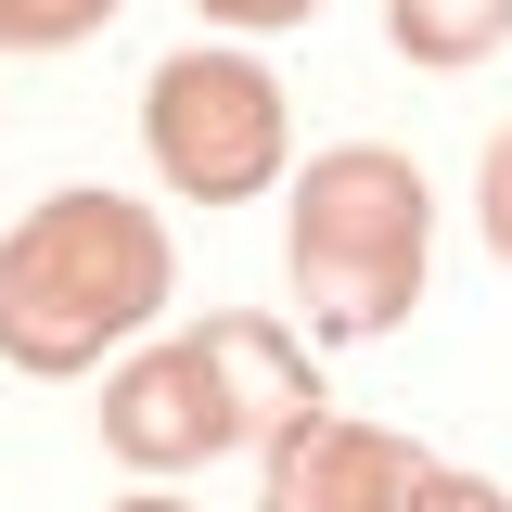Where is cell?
I'll use <instances>...</instances> for the list:
<instances>
[{"label":"cell","instance_id":"1","mask_svg":"<svg viewBox=\"0 0 512 512\" xmlns=\"http://www.w3.org/2000/svg\"><path fill=\"white\" fill-rule=\"evenodd\" d=\"M180 256H167V218L128 205V192H52L0 231V359L13 372H90L103 346H128L141 320L167 308Z\"/></svg>","mask_w":512,"mask_h":512},{"label":"cell","instance_id":"2","mask_svg":"<svg viewBox=\"0 0 512 512\" xmlns=\"http://www.w3.org/2000/svg\"><path fill=\"white\" fill-rule=\"evenodd\" d=\"M282 269H295V308L320 346H372L423 308V269H436V192L397 141H333L295 180L282 218Z\"/></svg>","mask_w":512,"mask_h":512},{"label":"cell","instance_id":"3","mask_svg":"<svg viewBox=\"0 0 512 512\" xmlns=\"http://www.w3.org/2000/svg\"><path fill=\"white\" fill-rule=\"evenodd\" d=\"M333 410L308 372V346L282 320H205V333H167L141 346L116 384H103V448L128 474H192L218 448H269L282 423Z\"/></svg>","mask_w":512,"mask_h":512},{"label":"cell","instance_id":"4","mask_svg":"<svg viewBox=\"0 0 512 512\" xmlns=\"http://www.w3.org/2000/svg\"><path fill=\"white\" fill-rule=\"evenodd\" d=\"M141 141H154L167 192H192V205H256V192L282 180L295 116H282V77H269L256 52H205V39H192V52L154 64Z\"/></svg>","mask_w":512,"mask_h":512},{"label":"cell","instance_id":"5","mask_svg":"<svg viewBox=\"0 0 512 512\" xmlns=\"http://www.w3.org/2000/svg\"><path fill=\"white\" fill-rule=\"evenodd\" d=\"M423 474H436V461H423L410 436H384V423H359V410H308V423L269 436L256 512H410Z\"/></svg>","mask_w":512,"mask_h":512},{"label":"cell","instance_id":"6","mask_svg":"<svg viewBox=\"0 0 512 512\" xmlns=\"http://www.w3.org/2000/svg\"><path fill=\"white\" fill-rule=\"evenodd\" d=\"M384 39H397V64L448 77V64H487L512 39V0H384Z\"/></svg>","mask_w":512,"mask_h":512},{"label":"cell","instance_id":"7","mask_svg":"<svg viewBox=\"0 0 512 512\" xmlns=\"http://www.w3.org/2000/svg\"><path fill=\"white\" fill-rule=\"evenodd\" d=\"M90 26H116V0H0V52H64Z\"/></svg>","mask_w":512,"mask_h":512},{"label":"cell","instance_id":"8","mask_svg":"<svg viewBox=\"0 0 512 512\" xmlns=\"http://www.w3.org/2000/svg\"><path fill=\"white\" fill-rule=\"evenodd\" d=\"M474 218H487V256L512 269V128L487 141V167H474Z\"/></svg>","mask_w":512,"mask_h":512},{"label":"cell","instance_id":"9","mask_svg":"<svg viewBox=\"0 0 512 512\" xmlns=\"http://www.w3.org/2000/svg\"><path fill=\"white\" fill-rule=\"evenodd\" d=\"M410 512H512V500L487 487V474H448V461H436V474L410 487Z\"/></svg>","mask_w":512,"mask_h":512},{"label":"cell","instance_id":"10","mask_svg":"<svg viewBox=\"0 0 512 512\" xmlns=\"http://www.w3.org/2000/svg\"><path fill=\"white\" fill-rule=\"evenodd\" d=\"M320 0H205V26H244V39H269V26H308Z\"/></svg>","mask_w":512,"mask_h":512},{"label":"cell","instance_id":"11","mask_svg":"<svg viewBox=\"0 0 512 512\" xmlns=\"http://www.w3.org/2000/svg\"><path fill=\"white\" fill-rule=\"evenodd\" d=\"M116 512H180V500H167V487H141V500H116Z\"/></svg>","mask_w":512,"mask_h":512}]
</instances>
